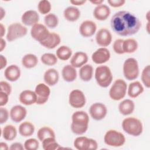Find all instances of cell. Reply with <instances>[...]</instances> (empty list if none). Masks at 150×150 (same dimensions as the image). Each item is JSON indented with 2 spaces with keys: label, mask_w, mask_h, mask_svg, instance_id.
Instances as JSON below:
<instances>
[{
  "label": "cell",
  "mask_w": 150,
  "mask_h": 150,
  "mask_svg": "<svg viewBox=\"0 0 150 150\" xmlns=\"http://www.w3.org/2000/svg\"><path fill=\"white\" fill-rule=\"evenodd\" d=\"M138 42L134 39L129 38L126 40H124L122 47L124 53H132L135 52L138 49Z\"/></svg>",
  "instance_id": "33"
},
{
  "label": "cell",
  "mask_w": 150,
  "mask_h": 150,
  "mask_svg": "<svg viewBox=\"0 0 150 150\" xmlns=\"http://www.w3.org/2000/svg\"><path fill=\"white\" fill-rule=\"evenodd\" d=\"M71 130L76 135H82L85 133L88 126L89 117L84 111H77L71 116Z\"/></svg>",
  "instance_id": "2"
},
{
  "label": "cell",
  "mask_w": 150,
  "mask_h": 150,
  "mask_svg": "<svg viewBox=\"0 0 150 150\" xmlns=\"http://www.w3.org/2000/svg\"><path fill=\"white\" fill-rule=\"evenodd\" d=\"M107 2L108 4L114 8H118L122 6L125 3V0H108Z\"/></svg>",
  "instance_id": "45"
},
{
  "label": "cell",
  "mask_w": 150,
  "mask_h": 150,
  "mask_svg": "<svg viewBox=\"0 0 150 150\" xmlns=\"http://www.w3.org/2000/svg\"><path fill=\"white\" fill-rule=\"evenodd\" d=\"M149 22H148L147 25H146V30H147V32H148V33H149Z\"/></svg>",
  "instance_id": "55"
},
{
  "label": "cell",
  "mask_w": 150,
  "mask_h": 150,
  "mask_svg": "<svg viewBox=\"0 0 150 150\" xmlns=\"http://www.w3.org/2000/svg\"><path fill=\"white\" fill-rule=\"evenodd\" d=\"M0 87H1V91L6 93L9 96L11 93V86L10 84L5 81H1L0 82Z\"/></svg>",
  "instance_id": "44"
},
{
  "label": "cell",
  "mask_w": 150,
  "mask_h": 150,
  "mask_svg": "<svg viewBox=\"0 0 150 150\" xmlns=\"http://www.w3.org/2000/svg\"><path fill=\"white\" fill-rule=\"evenodd\" d=\"M44 22L46 26L51 29H53L58 25L59 19L55 14L50 13L47 14L45 16Z\"/></svg>",
  "instance_id": "37"
},
{
  "label": "cell",
  "mask_w": 150,
  "mask_h": 150,
  "mask_svg": "<svg viewBox=\"0 0 150 150\" xmlns=\"http://www.w3.org/2000/svg\"><path fill=\"white\" fill-rule=\"evenodd\" d=\"M26 109L21 105H16L12 107L9 112L11 120L16 123L23 120L26 117Z\"/></svg>",
  "instance_id": "17"
},
{
  "label": "cell",
  "mask_w": 150,
  "mask_h": 150,
  "mask_svg": "<svg viewBox=\"0 0 150 150\" xmlns=\"http://www.w3.org/2000/svg\"><path fill=\"white\" fill-rule=\"evenodd\" d=\"M2 135L5 140L12 141L17 135V131L15 126L12 125H7L4 127L2 131Z\"/></svg>",
  "instance_id": "32"
},
{
  "label": "cell",
  "mask_w": 150,
  "mask_h": 150,
  "mask_svg": "<svg viewBox=\"0 0 150 150\" xmlns=\"http://www.w3.org/2000/svg\"><path fill=\"white\" fill-rule=\"evenodd\" d=\"M112 30L121 36H129L137 33L141 27L139 19L133 13L120 11L114 14L110 21Z\"/></svg>",
  "instance_id": "1"
},
{
  "label": "cell",
  "mask_w": 150,
  "mask_h": 150,
  "mask_svg": "<svg viewBox=\"0 0 150 150\" xmlns=\"http://www.w3.org/2000/svg\"><path fill=\"white\" fill-rule=\"evenodd\" d=\"M112 74L110 69L105 65L98 66L95 70V79L97 84L101 87L106 88L112 80Z\"/></svg>",
  "instance_id": "4"
},
{
  "label": "cell",
  "mask_w": 150,
  "mask_h": 150,
  "mask_svg": "<svg viewBox=\"0 0 150 150\" xmlns=\"http://www.w3.org/2000/svg\"><path fill=\"white\" fill-rule=\"evenodd\" d=\"M86 97L83 91L75 89L72 90L69 96V104L73 108H82L86 104Z\"/></svg>",
  "instance_id": "10"
},
{
  "label": "cell",
  "mask_w": 150,
  "mask_h": 150,
  "mask_svg": "<svg viewBox=\"0 0 150 150\" xmlns=\"http://www.w3.org/2000/svg\"><path fill=\"white\" fill-rule=\"evenodd\" d=\"M5 78L10 81H15L21 76L20 68L16 64H11L6 67L4 71Z\"/></svg>",
  "instance_id": "23"
},
{
  "label": "cell",
  "mask_w": 150,
  "mask_h": 150,
  "mask_svg": "<svg viewBox=\"0 0 150 150\" xmlns=\"http://www.w3.org/2000/svg\"><path fill=\"white\" fill-rule=\"evenodd\" d=\"M40 60L42 63L47 66H53L57 62V56L50 53H46L42 54Z\"/></svg>",
  "instance_id": "38"
},
{
  "label": "cell",
  "mask_w": 150,
  "mask_h": 150,
  "mask_svg": "<svg viewBox=\"0 0 150 150\" xmlns=\"http://www.w3.org/2000/svg\"><path fill=\"white\" fill-rule=\"evenodd\" d=\"M72 54L71 49L67 46H61L56 50V56L61 60H69Z\"/></svg>",
  "instance_id": "34"
},
{
  "label": "cell",
  "mask_w": 150,
  "mask_h": 150,
  "mask_svg": "<svg viewBox=\"0 0 150 150\" xmlns=\"http://www.w3.org/2000/svg\"><path fill=\"white\" fill-rule=\"evenodd\" d=\"M89 113L93 119L100 121L105 118L107 113L106 106L101 103H93L90 107Z\"/></svg>",
  "instance_id": "12"
},
{
  "label": "cell",
  "mask_w": 150,
  "mask_h": 150,
  "mask_svg": "<svg viewBox=\"0 0 150 150\" xmlns=\"http://www.w3.org/2000/svg\"><path fill=\"white\" fill-rule=\"evenodd\" d=\"M62 75L63 80L67 82H72L77 77V71L73 66L70 64L64 66L62 70Z\"/></svg>",
  "instance_id": "25"
},
{
  "label": "cell",
  "mask_w": 150,
  "mask_h": 150,
  "mask_svg": "<svg viewBox=\"0 0 150 150\" xmlns=\"http://www.w3.org/2000/svg\"><path fill=\"white\" fill-rule=\"evenodd\" d=\"M39 15L36 11L28 10L25 12L21 17L22 22L26 26H33L38 23Z\"/></svg>",
  "instance_id": "18"
},
{
  "label": "cell",
  "mask_w": 150,
  "mask_h": 150,
  "mask_svg": "<svg viewBox=\"0 0 150 150\" xmlns=\"http://www.w3.org/2000/svg\"><path fill=\"white\" fill-rule=\"evenodd\" d=\"M141 80L146 88L150 87V66H146L141 73Z\"/></svg>",
  "instance_id": "40"
},
{
  "label": "cell",
  "mask_w": 150,
  "mask_h": 150,
  "mask_svg": "<svg viewBox=\"0 0 150 150\" xmlns=\"http://www.w3.org/2000/svg\"><path fill=\"white\" fill-rule=\"evenodd\" d=\"M43 79L46 84L50 86H53L56 84L59 81V73L55 69H49L45 72Z\"/></svg>",
  "instance_id": "24"
},
{
  "label": "cell",
  "mask_w": 150,
  "mask_h": 150,
  "mask_svg": "<svg viewBox=\"0 0 150 150\" xmlns=\"http://www.w3.org/2000/svg\"><path fill=\"white\" fill-rule=\"evenodd\" d=\"M24 148L23 145L20 142H14L9 147L11 150H23Z\"/></svg>",
  "instance_id": "47"
},
{
  "label": "cell",
  "mask_w": 150,
  "mask_h": 150,
  "mask_svg": "<svg viewBox=\"0 0 150 150\" xmlns=\"http://www.w3.org/2000/svg\"><path fill=\"white\" fill-rule=\"evenodd\" d=\"M0 148H1V149H2V150H7L9 149L8 145L5 142H1L0 143Z\"/></svg>",
  "instance_id": "50"
},
{
  "label": "cell",
  "mask_w": 150,
  "mask_h": 150,
  "mask_svg": "<svg viewBox=\"0 0 150 150\" xmlns=\"http://www.w3.org/2000/svg\"><path fill=\"white\" fill-rule=\"evenodd\" d=\"M19 100L22 104L25 105H30L36 103L37 96L35 91L30 90H25L20 93Z\"/></svg>",
  "instance_id": "19"
},
{
  "label": "cell",
  "mask_w": 150,
  "mask_h": 150,
  "mask_svg": "<svg viewBox=\"0 0 150 150\" xmlns=\"http://www.w3.org/2000/svg\"><path fill=\"white\" fill-rule=\"evenodd\" d=\"M38 63L37 56L32 53L25 54L22 59V65L27 69H32L35 67Z\"/></svg>",
  "instance_id": "31"
},
{
  "label": "cell",
  "mask_w": 150,
  "mask_h": 150,
  "mask_svg": "<svg viewBox=\"0 0 150 150\" xmlns=\"http://www.w3.org/2000/svg\"><path fill=\"white\" fill-rule=\"evenodd\" d=\"M111 13L110 8L105 5H97L93 11L94 17L98 21H104L108 18Z\"/></svg>",
  "instance_id": "20"
},
{
  "label": "cell",
  "mask_w": 150,
  "mask_h": 150,
  "mask_svg": "<svg viewBox=\"0 0 150 150\" xmlns=\"http://www.w3.org/2000/svg\"><path fill=\"white\" fill-rule=\"evenodd\" d=\"M24 148L26 150H36L39 148V143L35 138H30L25 141Z\"/></svg>",
  "instance_id": "41"
},
{
  "label": "cell",
  "mask_w": 150,
  "mask_h": 150,
  "mask_svg": "<svg viewBox=\"0 0 150 150\" xmlns=\"http://www.w3.org/2000/svg\"><path fill=\"white\" fill-rule=\"evenodd\" d=\"M127 89V85L126 82L122 79H117L111 87L109 91V96L113 100H120L125 97Z\"/></svg>",
  "instance_id": "7"
},
{
  "label": "cell",
  "mask_w": 150,
  "mask_h": 150,
  "mask_svg": "<svg viewBox=\"0 0 150 150\" xmlns=\"http://www.w3.org/2000/svg\"><path fill=\"white\" fill-rule=\"evenodd\" d=\"M28 32L26 27L20 23H11L8 28L6 39L8 42H12L18 38L25 36Z\"/></svg>",
  "instance_id": "8"
},
{
  "label": "cell",
  "mask_w": 150,
  "mask_h": 150,
  "mask_svg": "<svg viewBox=\"0 0 150 150\" xmlns=\"http://www.w3.org/2000/svg\"><path fill=\"white\" fill-rule=\"evenodd\" d=\"M0 13H1V18H0V20H2L4 18V16L5 15V11H4V9L1 7L0 8Z\"/></svg>",
  "instance_id": "54"
},
{
  "label": "cell",
  "mask_w": 150,
  "mask_h": 150,
  "mask_svg": "<svg viewBox=\"0 0 150 150\" xmlns=\"http://www.w3.org/2000/svg\"><path fill=\"white\" fill-rule=\"evenodd\" d=\"M96 29L97 25L96 23L89 20L83 21L79 27L80 33L84 38L92 36L96 33Z\"/></svg>",
  "instance_id": "16"
},
{
  "label": "cell",
  "mask_w": 150,
  "mask_h": 150,
  "mask_svg": "<svg viewBox=\"0 0 150 150\" xmlns=\"http://www.w3.org/2000/svg\"><path fill=\"white\" fill-rule=\"evenodd\" d=\"M64 18L70 22H75L80 16V10L75 6H69L63 12Z\"/></svg>",
  "instance_id": "27"
},
{
  "label": "cell",
  "mask_w": 150,
  "mask_h": 150,
  "mask_svg": "<svg viewBox=\"0 0 150 150\" xmlns=\"http://www.w3.org/2000/svg\"><path fill=\"white\" fill-rule=\"evenodd\" d=\"M111 54L109 50L105 47H100L96 50L91 56V59L96 64H103L109 60Z\"/></svg>",
  "instance_id": "15"
},
{
  "label": "cell",
  "mask_w": 150,
  "mask_h": 150,
  "mask_svg": "<svg viewBox=\"0 0 150 150\" xmlns=\"http://www.w3.org/2000/svg\"><path fill=\"white\" fill-rule=\"evenodd\" d=\"M42 142V148L45 150H56L62 148L60 145L56 142V138H47Z\"/></svg>",
  "instance_id": "36"
},
{
  "label": "cell",
  "mask_w": 150,
  "mask_h": 150,
  "mask_svg": "<svg viewBox=\"0 0 150 150\" xmlns=\"http://www.w3.org/2000/svg\"><path fill=\"white\" fill-rule=\"evenodd\" d=\"M38 9L41 14L47 15L51 10V4L47 0L40 1L38 5Z\"/></svg>",
  "instance_id": "39"
},
{
  "label": "cell",
  "mask_w": 150,
  "mask_h": 150,
  "mask_svg": "<svg viewBox=\"0 0 150 150\" xmlns=\"http://www.w3.org/2000/svg\"><path fill=\"white\" fill-rule=\"evenodd\" d=\"M0 114V123L1 124H2L8 120L9 117V112L6 108L1 107Z\"/></svg>",
  "instance_id": "43"
},
{
  "label": "cell",
  "mask_w": 150,
  "mask_h": 150,
  "mask_svg": "<svg viewBox=\"0 0 150 150\" xmlns=\"http://www.w3.org/2000/svg\"><path fill=\"white\" fill-rule=\"evenodd\" d=\"M149 12H148L147 13H146V19L149 22Z\"/></svg>",
  "instance_id": "56"
},
{
  "label": "cell",
  "mask_w": 150,
  "mask_h": 150,
  "mask_svg": "<svg viewBox=\"0 0 150 150\" xmlns=\"http://www.w3.org/2000/svg\"><path fill=\"white\" fill-rule=\"evenodd\" d=\"M9 95L4 92H0V106L2 107L6 104L8 101Z\"/></svg>",
  "instance_id": "46"
},
{
  "label": "cell",
  "mask_w": 150,
  "mask_h": 150,
  "mask_svg": "<svg viewBox=\"0 0 150 150\" xmlns=\"http://www.w3.org/2000/svg\"><path fill=\"white\" fill-rule=\"evenodd\" d=\"M123 42H124V40L122 39H118L114 41L112 47H113L114 51L116 53L119 54L124 53L123 51V47H122Z\"/></svg>",
  "instance_id": "42"
},
{
  "label": "cell",
  "mask_w": 150,
  "mask_h": 150,
  "mask_svg": "<svg viewBox=\"0 0 150 150\" xmlns=\"http://www.w3.org/2000/svg\"><path fill=\"white\" fill-rule=\"evenodd\" d=\"M88 61L87 54L83 52H77L75 53L70 59V64L75 68L82 67Z\"/></svg>",
  "instance_id": "22"
},
{
  "label": "cell",
  "mask_w": 150,
  "mask_h": 150,
  "mask_svg": "<svg viewBox=\"0 0 150 150\" xmlns=\"http://www.w3.org/2000/svg\"><path fill=\"white\" fill-rule=\"evenodd\" d=\"M144 90V87L139 81H134L129 84L128 88V95L131 98H136L142 94Z\"/></svg>",
  "instance_id": "28"
},
{
  "label": "cell",
  "mask_w": 150,
  "mask_h": 150,
  "mask_svg": "<svg viewBox=\"0 0 150 150\" xmlns=\"http://www.w3.org/2000/svg\"><path fill=\"white\" fill-rule=\"evenodd\" d=\"M93 67L91 64H84L79 70V77L84 81H90L93 77Z\"/></svg>",
  "instance_id": "30"
},
{
  "label": "cell",
  "mask_w": 150,
  "mask_h": 150,
  "mask_svg": "<svg viewBox=\"0 0 150 150\" xmlns=\"http://www.w3.org/2000/svg\"><path fill=\"white\" fill-rule=\"evenodd\" d=\"M34 131L35 126L29 121L23 122L19 127V133L24 137H28L32 135Z\"/></svg>",
  "instance_id": "29"
},
{
  "label": "cell",
  "mask_w": 150,
  "mask_h": 150,
  "mask_svg": "<svg viewBox=\"0 0 150 150\" xmlns=\"http://www.w3.org/2000/svg\"><path fill=\"white\" fill-rule=\"evenodd\" d=\"M0 28H1V38H2L3 36L5 35V29L2 23L0 24Z\"/></svg>",
  "instance_id": "53"
},
{
  "label": "cell",
  "mask_w": 150,
  "mask_h": 150,
  "mask_svg": "<svg viewBox=\"0 0 150 150\" xmlns=\"http://www.w3.org/2000/svg\"><path fill=\"white\" fill-rule=\"evenodd\" d=\"M104 141L105 144L108 146L119 147L124 144L125 138L121 132L115 129H110L106 132Z\"/></svg>",
  "instance_id": "6"
},
{
  "label": "cell",
  "mask_w": 150,
  "mask_h": 150,
  "mask_svg": "<svg viewBox=\"0 0 150 150\" xmlns=\"http://www.w3.org/2000/svg\"><path fill=\"white\" fill-rule=\"evenodd\" d=\"M61 41L60 36L54 32H50L47 38L40 44L46 48L52 49L58 46Z\"/></svg>",
  "instance_id": "21"
},
{
  "label": "cell",
  "mask_w": 150,
  "mask_h": 150,
  "mask_svg": "<svg viewBox=\"0 0 150 150\" xmlns=\"http://www.w3.org/2000/svg\"><path fill=\"white\" fill-rule=\"evenodd\" d=\"M96 41L99 46L107 47L112 41V35L109 30L106 28H101L98 30L96 35Z\"/></svg>",
  "instance_id": "14"
},
{
  "label": "cell",
  "mask_w": 150,
  "mask_h": 150,
  "mask_svg": "<svg viewBox=\"0 0 150 150\" xmlns=\"http://www.w3.org/2000/svg\"><path fill=\"white\" fill-rule=\"evenodd\" d=\"M134 109V102L130 99L124 100L119 104L118 105L119 111L123 115H128L132 114Z\"/></svg>",
  "instance_id": "26"
},
{
  "label": "cell",
  "mask_w": 150,
  "mask_h": 150,
  "mask_svg": "<svg viewBox=\"0 0 150 150\" xmlns=\"http://www.w3.org/2000/svg\"><path fill=\"white\" fill-rule=\"evenodd\" d=\"M35 92L37 96L36 103L38 105H42L47 101L50 94V90L46 84L39 83L36 86Z\"/></svg>",
  "instance_id": "13"
},
{
  "label": "cell",
  "mask_w": 150,
  "mask_h": 150,
  "mask_svg": "<svg viewBox=\"0 0 150 150\" xmlns=\"http://www.w3.org/2000/svg\"><path fill=\"white\" fill-rule=\"evenodd\" d=\"M6 46V42L3 38L1 39V51L2 52L5 47Z\"/></svg>",
  "instance_id": "52"
},
{
  "label": "cell",
  "mask_w": 150,
  "mask_h": 150,
  "mask_svg": "<svg viewBox=\"0 0 150 150\" xmlns=\"http://www.w3.org/2000/svg\"><path fill=\"white\" fill-rule=\"evenodd\" d=\"M74 146L78 150H96L98 144L95 139L86 137H77L74 141Z\"/></svg>",
  "instance_id": "9"
},
{
  "label": "cell",
  "mask_w": 150,
  "mask_h": 150,
  "mask_svg": "<svg viewBox=\"0 0 150 150\" xmlns=\"http://www.w3.org/2000/svg\"><path fill=\"white\" fill-rule=\"evenodd\" d=\"M139 66L137 60L130 57L125 60L123 64V74L128 80L136 79L139 75Z\"/></svg>",
  "instance_id": "5"
},
{
  "label": "cell",
  "mask_w": 150,
  "mask_h": 150,
  "mask_svg": "<svg viewBox=\"0 0 150 150\" xmlns=\"http://www.w3.org/2000/svg\"><path fill=\"white\" fill-rule=\"evenodd\" d=\"M93 4H95L97 5H99L102 4V3L104 2V0H91L90 1Z\"/></svg>",
  "instance_id": "51"
},
{
  "label": "cell",
  "mask_w": 150,
  "mask_h": 150,
  "mask_svg": "<svg viewBox=\"0 0 150 150\" xmlns=\"http://www.w3.org/2000/svg\"><path fill=\"white\" fill-rule=\"evenodd\" d=\"M0 64H1V67L0 69L2 70V69H4L7 64V60L6 59L2 54L0 55Z\"/></svg>",
  "instance_id": "48"
},
{
  "label": "cell",
  "mask_w": 150,
  "mask_h": 150,
  "mask_svg": "<svg viewBox=\"0 0 150 150\" xmlns=\"http://www.w3.org/2000/svg\"><path fill=\"white\" fill-rule=\"evenodd\" d=\"M50 32L47 27L41 23H36L32 26L30 29L31 36L39 43L45 40L49 36Z\"/></svg>",
  "instance_id": "11"
},
{
  "label": "cell",
  "mask_w": 150,
  "mask_h": 150,
  "mask_svg": "<svg viewBox=\"0 0 150 150\" xmlns=\"http://www.w3.org/2000/svg\"><path fill=\"white\" fill-rule=\"evenodd\" d=\"M70 2L74 5H82L86 2V0H71Z\"/></svg>",
  "instance_id": "49"
},
{
  "label": "cell",
  "mask_w": 150,
  "mask_h": 150,
  "mask_svg": "<svg viewBox=\"0 0 150 150\" xmlns=\"http://www.w3.org/2000/svg\"><path fill=\"white\" fill-rule=\"evenodd\" d=\"M122 127L126 133L134 137L140 135L143 131L142 122L135 117H127L124 119Z\"/></svg>",
  "instance_id": "3"
},
{
  "label": "cell",
  "mask_w": 150,
  "mask_h": 150,
  "mask_svg": "<svg viewBox=\"0 0 150 150\" xmlns=\"http://www.w3.org/2000/svg\"><path fill=\"white\" fill-rule=\"evenodd\" d=\"M37 137L39 141L42 142L44 139L47 138L53 137L56 138L55 133L51 128L49 127H43L40 128L38 132H37Z\"/></svg>",
  "instance_id": "35"
}]
</instances>
